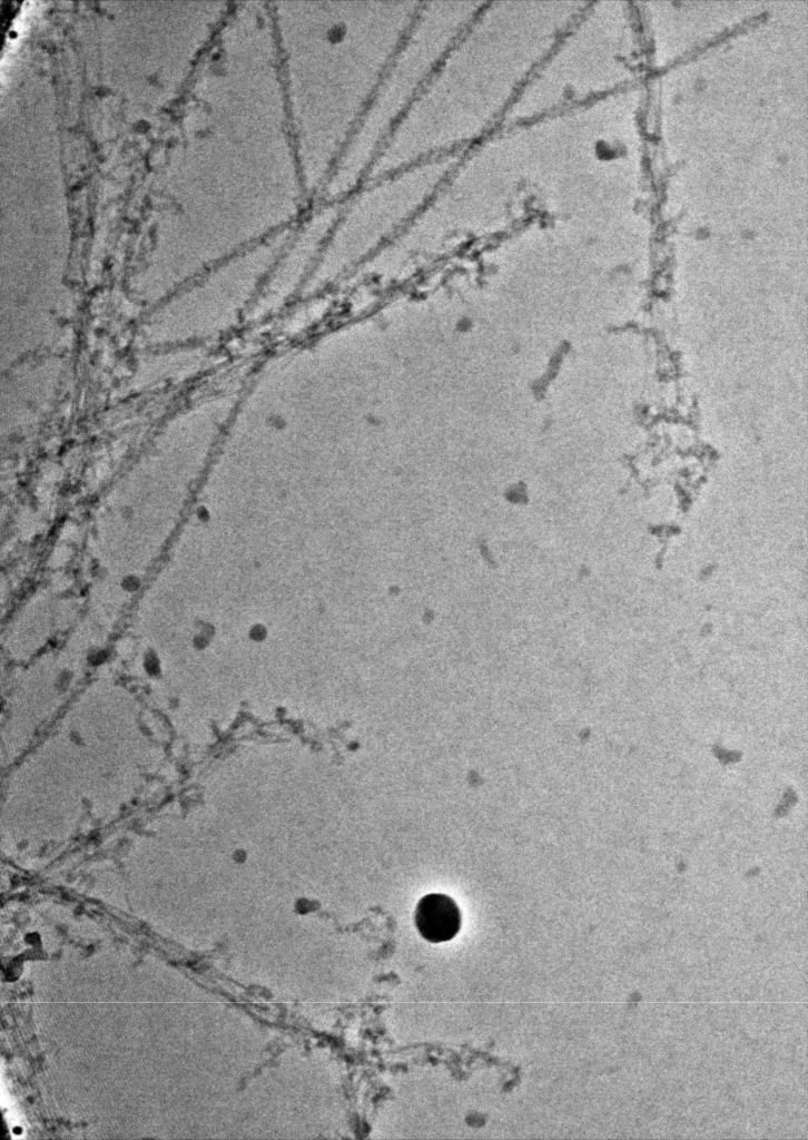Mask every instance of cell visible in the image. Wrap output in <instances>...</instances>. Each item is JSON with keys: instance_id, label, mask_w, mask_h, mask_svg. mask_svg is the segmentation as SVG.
I'll return each instance as SVG.
<instances>
[{"instance_id": "cell-1", "label": "cell", "mask_w": 808, "mask_h": 1140, "mask_svg": "<svg viewBox=\"0 0 808 1140\" xmlns=\"http://www.w3.org/2000/svg\"><path fill=\"white\" fill-rule=\"evenodd\" d=\"M305 188L316 202L390 63L384 4L270 3Z\"/></svg>"}, {"instance_id": "cell-2", "label": "cell", "mask_w": 808, "mask_h": 1140, "mask_svg": "<svg viewBox=\"0 0 808 1140\" xmlns=\"http://www.w3.org/2000/svg\"><path fill=\"white\" fill-rule=\"evenodd\" d=\"M414 920L420 934L432 943L453 938L461 927L459 906L453 898L440 893L427 894L418 901Z\"/></svg>"}]
</instances>
